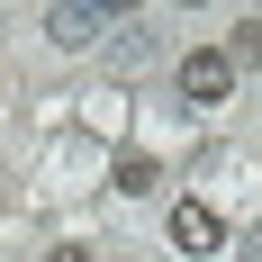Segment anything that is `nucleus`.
<instances>
[{
	"instance_id": "f257e3e1",
	"label": "nucleus",
	"mask_w": 262,
	"mask_h": 262,
	"mask_svg": "<svg viewBox=\"0 0 262 262\" xmlns=\"http://www.w3.org/2000/svg\"><path fill=\"white\" fill-rule=\"evenodd\" d=\"M226 91H235V54H226V46H190L181 54V100L190 108H217Z\"/></svg>"
},
{
	"instance_id": "f03ea898",
	"label": "nucleus",
	"mask_w": 262,
	"mask_h": 262,
	"mask_svg": "<svg viewBox=\"0 0 262 262\" xmlns=\"http://www.w3.org/2000/svg\"><path fill=\"white\" fill-rule=\"evenodd\" d=\"M172 244H181V253H226V217H217L208 199H181V208H172Z\"/></svg>"
},
{
	"instance_id": "7ed1b4c3",
	"label": "nucleus",
	"mask_w": 262,
	"mask_h": 262,
	"mask_svg": "<svg viewBox=\"0 0 262 262\" xmlns=\"http://www.w3.org/2000/svg\"><path fill=\"white\" fill-rule=\"evenodd\" d=\"M100 18H108V9H91V0H73V9L54 0V9H46V36H54V46H91V27H100Z\"/></svg>"
},
{
	"instance_id": "20e7f679",
	"label": "nucleus",
	"mask_w": 262,
	"mask_h": 262,
	"mask_svg": "<svg viewBox=\"0 0 262 262\" xmlns=\"http://www.w3.org/2000/svg\"><path fill=\"white\" fill-rule=\"evenodd\" d=\"M108 181L127 190V199H145V190L163 181V163H154V154H118V172H108Z\"/></svg>"
},
{
	"instance_id": "39448f33",
	"label": "nucleus",
	"mask_w": 262,
	"mask_h": 262,
	"mask_svg": "<svg viewBox=\"0 0 262 262\" xmlns=\"http://www.w3.org/2000/svg\"><path fill=\"white\" fill-rule=\"evenodd\" d=\"M235 63H253V73H262V18H244V27H235Z\"/></svg>"
},
{
	"instance_id": "423d86ee",
	"label": "nucleus",
	"mask_w": 262,
	"mask_h": 262,
	"mask_svg": "<svg viewBox=\"0 0 262 262\" xmlns=\"http://www.w3.org/2000/svg\"><path fill=\"white\" fill-rule=\"evenodd\" d=\"M46 262H91V253H81V244H63V253H46Z\"/></svg>"
}]
</instances>
